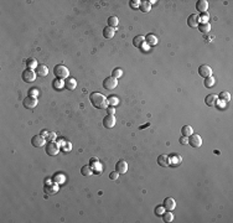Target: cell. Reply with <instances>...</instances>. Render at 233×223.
Returning <instances> with one entry per match:
<instances>
[{"label": "cell", "instance_id": "cell-23", "mask_svg": "<svg viewBox=\"0 0 233 223\" xmlns=\"http://www.w3.org/2000/svg\"><path fill=\"white\" fill-rule=\"evenodd\" d=\"M181 133H182L184 136H190L193 134V129L191 125H185V126H182V129H181Z\"/></svg>", "mask_w": 233, "mask_h": 223}, {"label": "cell", "instance_id": "cell-28", "mask_svg": "<svg viewBox=\"0 0 233 223\" xmlns=\"http://www.w3.org/2000/svg\"><path fill=\"white\" fill-rule=\"evenodd\" d=\"M143 12H149L151 10V5L149 2H143V3H140V8H139Z\"/></svg>", "mask_w": 233, "mask_h": 223}, {"label": "cell", "instance_id": "cell-30", "mask_svg": "<svg viewBox=\"0 0 233 223\" xmlns=\"http://www.w3.org/2000/svg\"><path fill=\"white\" fill-rule=\"evenodd\" d=\"M63 87H64V81L60 80V78H56L54 81V88L55 89H62Z\"/></svg>", "mask_w": 233, "mask_h": 223}, {"label": "cell", "instance_id": "cell-36", "mask_svg": "<svg viewBox=\"0 0 233 223\" xmlns=\"http://www.w3.org/2000/svg\"><path fill=\"white\" fill-rule=\"evenodd\" d=\"M40 94V90H38V88H31L30 89V96L31 97H36Z\"/></svg>", "mask_w": 233, "mask_h": 223}, {"label": "cell", "instance_id": "cell-20", "mask_svg": "<svg viewBox=\"0 0 233 223\" xmlns=\"http://www.w3.org/2000/svg\"><path fill=\"white\" fill-rule=\"evenodd\" d=\"M64 87H66L68 90H73L77 87L76 80H74V78H67V80L64 81Z\"/></svg>", "mask_w": 233, "mask_h": 223}, {"label": "cell", "instance_id": "cell-12", "mask_svg": "<svg viewBox=\"0 0 233 223\" xmlns=\"http://www.w3.org/2000/svg\"><path fill=\"white\" fill-rule=\"evenodd\" d=\"M199 73L203 78H207V77L212 76V68L210 66H207V64H202V66H200V68H199Z\"/></svg>", "mask_w": 233, "mask_h": 223}, {"label": "cell", "instance_id": "cell-35", "mask_svg": "<svg viewBox=\"0 0 233 223\" xmlns=\"http://www.w3.org/2000/svg\"><path fill=\"white\" fill-rule=\"evenodd\" d=\"M112 77H114V78H116V80H118L119 77H122L123 76V71H122V68H114L113 70V72H112Z\"/></svg>", "mask_w": 233, "mask_h": 223}, {"label": "cell", "instance_id": "cell-32", "mask_svg": "<svg viewBox=\"0 0 233 223\" xmlns=\"http://www.w3.org/2000/svg\"><path fill=\"white\" fill-rule=\"evenodd\" d=\"M162 219H164L165 222H172V221H174V215H172V212L169 211V212L162 213Z\"/></svg>", "mask_w": 233, "mask_h": 223}, {"label": "cell", "instance_id": "cell-1", "mask_svg": "<svg viewBox=\"0 0 233 223\" xmlns=\"http://www.w3.org/2000/svg\"><path fill=\"white\" fill-rule=\"evenodd\" d=\"M89 100L98 109H107L108 108V99L103 94L98 93V92H93V93L89 96Z\"/></svg>", "mask_w": 233, "mask_h": 223}, {"label": "cell", "instance_id": "cell-7", "mask_svg": "<svg viewBox=\"0 0 233 223\" xmlns=\"http://www.w3.org/2000/svg\"><path fill=\"white\" fill-rule=\"evenodd\" d=\"M46 143V139L42 136V135H34L32 139H31V144L35 146V148H41L45 145Z\"/></svg>", "mask_w": 233, "mask_h": 223}, {"label": "cell", "instance_id": "cell-33", "mask_svg": "<svg viewBox=\"0 0 233 223\" xmlns=\"http://www.w3.org/2000/svg\"><path fill=\"white\" fill-rule=\"evenodd\" d=\"M108 99V104H110V106H118V104H119V99L118 98H116L115 96H110V97H108L107 98Z\"/></svg>", "mask_w": 233, "mask_h": 223}, {"label": "cell", "instance_id": "cell-11", "mask_svg": "<svg viewBox=\"0 0 233 223\" xmlns=\"http://www.w3.org/2000/svg\"><path fill=\"white\" fill-rule=\"evenodd\" d=\"M164 208L166 209V211H174V209L176 208V201L171 197H167L164 200Z\"/></svg>", "mask_w": 233, "mask_h": 223}, {"label": "cell", "instance_id": "cell-31", "mask_svg": "<svg viewBox=\"0 0 233 223\" xmlns=\"http://www.w3.org/2000/svg\"><path fill=\"white\" fill-rule=\"evenodd\" d=\"M218 98L221 99L222 102L227 103V102H229V100H231V94L228 93V92H221V94H219V97H218Z\"/></svg>", "mask_w": 233, "mask_h": 223}, {"label": "cell", "instance_id": "cell-16", "mask_svg": "<svg viewBox=\"0 0 233 223\" xmlns=\"http://www.w3.org/2000/svg\"><path fill=\"white\" fill-rule=\"evenodd\" d=\"M169 160H170V165L176 167V166L181 165V162H182V157H181L179 154H172L171 156H169Z\"/></svg>", "mask_w": 233, "mask_h": 223}, {"label": "cell", "instance_id": "cell-21", "mask_svg": "<svg viewBox=\"0 0 233 223\" xmlns=\"http://www.w3.org/2000/svg\"><path fill=\"white\" fill-rule=\"evenodd\" d=\"M197 28H199L200 32H202V34H208L211 31V25L208 22H201Z\"/></svg>", "mask_w": 233, "mask_h": 223}, {"label": "cell", "instance_id": "cell-14", "mask_svg": "<svg viewBox=\"0 0 233 223\" xmlns=\"http://www.w3.org/2000/svg\"><path fill=\"white\" fill-rule=\"evenodd\" d=\"M103 125H104L106 128H113L115 125V116L112 115V114H108L104 119H103Z\"/></svg>", "mask_w": 233, "mask_h": 223}, {"label": "cell", "instance_id": "cell-29", "mask_svg": "<svg viewBox=\"0 0 233 223\" xmlns=\"http://www.w3.org/2000/svg\"><path fill=\"white\" fill-rule=\"evenodd\" d=\"M118 24H119V19L116 18V16H110V18L108 19V25L110 26V28H116V26H118Z\"/></svg>", "mask_w": 233, "mask_h": 223}, {"label": "cell", "instance_id": "cell-43", "mask_svg": "<svg viewBox=\"0 0 233 223\" xmlns=\"http://www.w3.org/2000/svg\"><path fill=\"white\" fill-rule=\"evenodd\" d=\"M48 134H50V133H48V130H42V133H41V135H42L45 139L48 136Z\"/></svg>", "mask_w": 233, "mask_h": 223}, {"label": "cell", "instance_id": "cell-25", "mask_svg": "<svg viewBox=\"0 0 233 223\" xmlns=\"http://www.w3.org/2000/svg\"><path fill=\"white\" fill-rule=\"evenodd\" d=\"M215 83H216V80H215L212 76L205 78V86H206L207 88H212V87L215 86Z\"/></svg>", "mask_w": 233, "mask_h": 223}, {"label": "cell", "instance_id": "cell-6", "mask_svg": "<svg viewBox=\"0 0 233 223\" xmlns=\"http://www.w3.org/2000/svg\"><path fill=\"white\" fill-rule=\"evenodd\" d=\"M116 86H118V80L114 77H107L103 82V87L106 89H114Z\"/></svg>", "mask_w": 233, "mask_h": 223}, {"label": "cell", "instance_id": "cell-24", "mask_svg": "<svg viewBox=\"0 0 233 223\" xmlns=\"http://www.w3.org/2000/svg\"><path fill=\"white\" fill-rule=\"evenodd\" d=\"M146 42L150 45V46H154V45H156L158 44V37L155 36V35H153V34H149L148 36H146Z\"/></svg>", "mask_w": 233, "mask_h": 223}, {"label": "cell", "instance_id": "cell-26", "mask_svg": "<svg viewBox=\"0 0 233 223\" xmlns=\"http://www.w3.org/2000/svg\"><path fill=\"white\" fill-rule=\"evenodd\" d=\"M144 41H145V37H144V36H136L134 40H133V44H134L135 47H140L141 45L144 44Z\"/></svg>", "mask_w": 233, "mask_h": 223}, {"label": "cell", "instance_id": "cell-44", "mask_svg": "<svg viewBox=\"0 0 233 223\" xmlns=\"http://www.w3.org/2000/svg\"><path fill=\"white\" fill-rule=\"evenodd\" d=\"M71 149V144H68V146L66 145V146H64V150H70Z\"/></svg>", "mask_w": 233, "mask_h": 223}, {"label": "cell", "instance_id": "cell-3", "mask_svg": "<svg viewBox=\"0 0 233 223\" xmlns=\"http://www.w3.org/2000/svg\"><path fill=\"white\" fill-rule=\"evenodd\" d=\"M46 152L48 155H51V156L57 155L60 152V145L57 143H55V141H50L47 144V146H46Z\"/></svg>", "mask_w": 233, "mask_h": 223}, {"label": "cell", "instance_id": "cell-37", "mask_svg": "<svg viewBox=\"0 0 233 223\" xmlns=\"http://www.w3.org/2000/svg\"><path fill=\"white\" fill-rule=\"evenodd\" d=\"M118 177H119V174L116 171H113V172L109 174V179L113 180V181H116V180H118Z\"/></svg>", "mask_w": 233, "mask_h": 223}, {"label": "cell", "instance_id": "cell-39", "mask_svg": "<svg viewBox=\"0 0 233 223\" xmlns=\"http://www.w3.org/2000/svg\"><path fill=\"white\" fill-rule=\"evenodd\" d=\"M180 143L182 144V145H186V144H189V136H181L180 138Z\"/></svg>", "mask_w": 233, "mask_h": 223}, {"label": "cell", "instance_id": "cell-2", "mask_svg": "<svg viewBox=\"0 0 233 223\" xmlns=\"http://www.w3.org/2000/svg\"><path fill=\"white\" fill-rule=\"evenodd\" d=\"M54 73L57 78H60V80H63V78H67L68 74H70V71L66 66H63V64H57V66H55L54 68Z\"/></svg>", "mask_w": 233, "mask_h": 223}, {"label": "cell", "instance_id": "cell-40", "mask_svg": "<svg viewBox=\"0 0 233 223\" xmlns=\"http://www.w3.org/2000/svg\"><path fill=\"white\" fill-rule=\"evenodd\" d=\"M47 139H48L50 141H54V140L56 139V134H55V133H50L48 136H47Z\"/></svg>", "mask_w": 233, "mask_h": 223}, {"label": "cell", "instance_id": "cell-41", "mask_svg": "<svg viewBox=\"0 0 233 223\" xmlns=\"http://www.w3.org/2000/svg\"><path fill=\"white\" fill-rule=\"evenodd\" d=\"M155 213H156V215H162L164 213V207H158L156 209H155Z\"/></svg>", "mask_w": 233, "mask_h": 223}, {"label": "cell", "instance_id": "cell-34", "mask_svg": "<svg viewBox=\"0 0 233 223\" xmlns=\"http://www.w3.org/2000/svg\"><path fill=\"white\" fill-rule=\"evenodd\" d=\"M26 64H28L29 70H32V68H36V67H37V62H36L35 58H29V60L26 61Z\"/></svg>", "mask_w": 233, "mask_h": 223}, {"label": "cell", "instance_id": "cell-10", "mask_svg": "<svg viewBox=\"0 0 233 223\" xmlns=\"http://www.w3.org/2000/svg\"><path fill=\"white\" fill-rule=\"evenodd\" d=\"M58 191V185H57V182L52 183V182H46V185H45V192L48 193V195H54Z\"/></svg>", "mask_w": 233, "mask_h": 223}, {"label": "cell", "instance_id": "cell-8", "mask_svg": "<svg viewBox=\"0 0 233 223\" xmlns=\"http://www.w3.org/2000/svg\"><path fill=\"white\" fill-rule=\"evenodd\" d=\"M37 106V99L35 97H26L24 99V107L26 109H34Z\"/></svg>", "mask_w": 233, "mask_h": 223}, {"label": "cell", "instance_id": "cell-22", "mask_svg": "<svg viewBox=\"0 0 233 223\" xmlns=\"http://www.w3.org/2000/svg\"><path fill=\"white\" fill-rule=\"evenodd\" d=\"M115 34V29L114 28H110V26H107V28L103 30V36L106 38H112Z\"/></svg>", "mask_w": 233, "mask_h": 223}, {"label": "cell", "instance_id": "cell-13", "mask_svg": "<svg viewBox=\"0 0 233 223\" xmlns=\"http://www.w3.org/2000/svg\"><path fill=\"white\" fill-rule=\"evenodd\" d=\"M115 171L118 172V174H125V172L128 171V164H126V161L120 160V161L116 162V165H115Z\"/></svg>", "mask_w": 233, "mask_h": 223}, {"label": "cell", "instance_id": "cell-27", "mask_svg": "<svg viewBox=\"0 0 233 223\" xmlns=\"http://www.w3.org/2000/svg\"><path fill=\"white\" fill-rule=\"evenodd\" d=\"M81 172H82L83 176H90V175L93 174V170H92V167H90V166L84 165V166L81 169Z\"/></svg>", "mask_w": 233, "mask_h": 223}, {"label": "cell", "instance_id": "cell-15", "mask_svg": "<svg viewBox=\"0 0 233 223\" xmlns=\"http://www.w3.org/2000/svg\"><path fill=\"white\" fill-rule=\"evenodd\" d=\"M36 74L37 76H40V77H46L48 74V67L46 66V64H37V67H36Z\"/></svg>", "mask_w": 233, "mask_h": 223}, {"label": "cell", "instance_id": "cell-4", "mask_svg": "<svg viewBox=\"0 0 233 223\" xmlns=\"http://www.w3.org/2000/svg\"><path fill=\"white\" fill-rule=\"evenodd\" d=\"M36 72H34L32 70H26L22 72V81L26 83H31L36 80Z\"/></svg>", "mask_w": 233, "mask_h": 223}, {"label": "cell", "instance_id": "cell-38", "mask_svg": "<svg viewBox=\"0 0 233 223\" xmlns=\"http://www.w3.org/2000/svg\"><path fill=\"white\" fill-rule=\"evenodd\" d=\"M140 3L141 2H139V0H133V2H130V6L133 8V9H138V8H140Z\"/></svg>", "mask_w": 233, "mask_h": 223}, {"label": "cell", "instance_id": "cell-17", "mask_svg": "<svg viewBox=\"0 0 233 223\" xmlns=\"http://www.w3.org/2000/svg\"><path fill=\"white\" fill-rule=\"evenodd\" d=\"M205 102H206V104H207L208 107H215V106H217L218 96H216V94H208V96L206 97Z\"/></svg>", "mask_w": 233, "mask_h": 223}, {"label": "cell", "instance_id": "cell-19", "mask_svg": "<svg viewBox=\"0 0 233 223\" xmlns=\"http://www.w3.org/2000/svg\"><path fill=\"white\" fill-rule=\"evenodd\" d=\"M158 164L162 167H166V166H169L170 165V160H169V156L167 155H160L158 157Z\"/></svg>", "mask_w": 233, "mask_h": 223}, {"label": "cell", "instance_id": "cell-42", "mask_svg": "<svg viewBox=\"0 0 233 223\" xmlns=\"http://www.w3.org/2000/svg\"><path fill=\"white\" fill-rule=\"evenodd\" d=\"M107 112H108L109 114H112V115H114V113H115V109H114L113 107H110V108H107Z\"/></svg>", "mask_w": 233, "mask_h": 223}, {"label": "cell", "instance_id": "cell-5", "mask_svg": "<svg viewBox=\"0 0 233 223\" xmlns=\"http://www.w3.org/2000/svg\"><path fill=\"white\" fill-rule=\"evenodd\" d=\"M189 144L192 148H200L202 145V139L199 134H192L189 138Z\"/></svg>", "mask_w": 233, "mask_h": 223}, {"label": "cell", "instance_id": "cell-18", "mask_svg": "<svg viewBox=\"0 0 233 223\" xmlns=\"http://www.w3.org/2000/svg\"><path fill=\"white\" fill-rule=\"evenodd\" d=\"M196 9H197V11L205 14L207 9H208V2H206V0H199L196 3Z\"/></svg>", "mask_w": 233, "mask_h": 223}, {"label": "cell", "instance_id": "cell-9", "mask_svg": "<svg viewBox=\"0 0 233 223\" xmlns=\"http://www.w3.org/2000/svg\"><path fill=\"white\" fill-rule=\"evenodd\" d=\"M200 22H201V20H200V16L197 14H192L187 19V24H189L190 28H197L200 25Z\"/></svg>", "mask_w": 233, "mask_h": 223}]
</instances>
